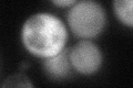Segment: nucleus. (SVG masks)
<instances>
[{"label": "nucleus", "mask_w": 133, "mask_h": 88, "mask_svg": "<svg viewBox=\"0 0 133 88\" xmlns=\"http://www.w3.org/2000/svg\"><path fill=\"white\" fill-rule=\"evenodd\" d=\"M66 29L63 22L49 13L33 14L24 22L21 40L29 52L39 57H50L64 49Z\"/></svg>", "instance_id": "nucleus-1"}, {"label": "nucleus", "mask_w": 133, "mask_h": 88, "mask_svg": "<svg viewBox=\"0 0 133 88\" xmlns=\"http://www.w3.org/2000/svg\"><path fill=\"white\" fill-rule=\"evenodd\" d=\"M68 23L77 36L82 39L95 37L105 26L104 10L93 0L76 2L68 12Z\"/></svg>", "instance_id": "nucleus-2"}, {"label": "nucleus", "mask_w": 133, "mask_h": 88, "mask_svg": "<svg viewBox=\"0 0 133 88\" xmlns=\"http://www.w3.org/2000/svg\"><path fill=\"white\" fill-rule=\"evenodd\" d=\"M71 66L77 72L91 75L95 73L102 64V54L100 49L90 41H81L69 51Z\"/></svg>", "instance_id": "nucleus-3"}, {"label": "nucleus", "mask_w": 133, "mask_h": 88, "mask_svg": "<svg viewBox=\"0 0 133 88\" xmlns=\"http://www.w3.org/2000/svg\"><path fill=\"white\" fill-rule=\"evenodd\" d=\"M43 68L45 74L53 79H62L66 77L71 70L69 51L63 49L56 55L45 57L43 62Z\"/></svg>", "instance_id": "nucleus-4"}, {"label": "nucleus", "mask_w": 133, "mask_h": 88, "mask_svg": "<svg viewBox=\"0 0 133 88\" xmlns=\"http://www.w3.org/2000/svg\"><path fill=\"white\" fill-rule=\"evenodd\" d=\"M114 11L123 24L132 27V0H114Z\"/></svg>", "instance_id": "nucleus-5"}, {"label": "nucleus", "mask_w": 133, "mask_h": 88, "mask_svg": "<svg viewBox=\"0 0 133 88\" xmlns=\"http://www.w3.org/2000/svg\"><path fill=\"white\" fill-rule=\"evenodd\" d=\"M52 3H55L58 7H69L77 2V0H51Z\"/></svg>", "instance_id": "nucleus-6"}]
</instances>
